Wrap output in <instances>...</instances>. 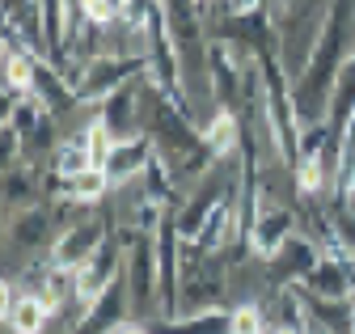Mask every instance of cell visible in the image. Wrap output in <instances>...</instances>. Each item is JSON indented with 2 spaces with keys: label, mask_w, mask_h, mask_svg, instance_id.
<instances>
[{
  "label": "cell",
  "mask_w": 355,
  "mask_h": 334,
  "mask_svg": "<svg viewBox=\"0 0 355 334\" xmlns=\"http://www.w3.org/2000/svg\"><path fill=\"white\" fill-rule=\"evenodd\" d=\"M76 275H80V297H76V301H89V305H94L102 292L119 279V245L106 241L98 254H89V258L76 267Z\"/></svg>",
  "instance_id": "obj_1"
},
{
  "label": "cell",
  "mask_w": 355,
  "mask_h": 334,
  "mask_svg": "<svg viewBox=\"0 0 355 334\" xmlns=\"http://www.w3.org/2000/svg\"><path fill=\"white\" fill-rule=\"evenodd\" d=\"M127 271H131V297L153 305L157 301V237L140 233V245L131 249Z\"/></svg>",
  "instance_id": "obj_2"
},
{
  "label": "cell",
  "mask_w": 355,
  "mask_h": 334,
  "mask_svg": "<svg viewBox=\"0 0 355 334\" xmlns=\"http://www.w3.org/2000/svg\"><path fill=\"white\" fill-rule=\"evenodd\" d=\"M292 237V212H284V207H271V212H262L250 229V245H254V254L262 258H275L279 249L288 245Z\"/></svg>",
  "instance_id": "obj_3"
},
{
  "label": "cell",
  "mask_w": 355,
  "mask_h": 334,
  "mask_svg": "<svg viewBox=\"0 0 355 334\" xmlns=\"http://www.w3.org/2000/svg\"><path fill=\"white\" fill-rule=\"evenodd\" d=\"M102 225H72L60 241H55V263L64 267H80L89 254H98L102 249Z\"/></svg>",
  "instance_id": "obj_4"
},
{
  "label": "cell",
  "mask_w": 355,
  "mask_h": 334,
  "mask_svg": "<svg viewBox=\"0 0 355 334\" xmlns=\"http://www.w3.org/2000/svg\"><path fill=\"white\" fill-rule=\"evenodd\" d=\"M233 225H237V216H233V199H229V195H216V203H211V212L203 216V225H199L195 241L207 249V254H216V249H225V241H229Z\"/></svg>",
  "instance_id": "obj_5"
},
{
  "label": "cell",
  "mask_w": 355,
  "mask_h": 334,
  "mask_svg": "<svg viewBox=\"0 0 355 334\" xmlns=\"http://www.w3.org/2000/svg\"><path fill=\"white\" fill-rule=\"evenodd\" d=\"M153 161V152H148V140H119L114 144V152L106 157V165L102 170L110 174V182H127V178H136V174H144V165Z\"/></svg>",
  "instance_id": "obj_6"
},
{
  "label": "cell",
  "mask_w": 355,
  "mask_h": 334,
  "mask_svg": "<svg viewBox=\"0 0 355 334\" xmlns=\"http://www.w3.org/2000/svg\"><path fill=\"white\" fill-rule=\"evenodd\" d=\"M5 317H9V330H13V334H38L42 326H47L51 309L42 305L38 297H30V292H21V297L5 309Z\"/></svg>",
  "instance_id": "obj_7"
},
{
  "label": "cell",
  "mask_w": 355,
  "mask_h": 334,
  "mask_svg": "<svg viewBox=\"0 0 355 334\" xmlns=\"http://www.w3.org/2000/svg\"><path fill=\"white\" fill-rule=\"evenodd\" d=\"M237 140H241V123H237V114H233V110H220V114L207 123V132H203V148H207L211 157L233 152V148H237Z\"/></svg>",
  "instance_id": "obj_8"
},
{
  "label": "cell",
  "mask_w": 355,
  "mask_h": 334,
  "mask_svg": "<svg viewBox=\"0 0 355 334\" xmlns=\"http://www.w3.org/2000/svg\"><path fill=\"white\" fill-rule=\"evenodd\" d=\"M64 191H68L72 203H98L110 191V174L102 170V165H94V170H85L76 178H64Z\"/></svg>",
  "instance_id": "obj_9"
},
{
  "label": "cell",
  "mask_w": 355,
  "mask_h": 334,
  "mask_svg": "<svg viewBox=\"0 0 355 334\" xmlns=\"http://www.w3.org/2000/svg\"><path fill=\"white\" fill-rule=\"evenodd\" d=\"M153 334H229V313H199L191 322H157Z\"/></svg>",
  "instance_id": "obj_10"
},
{
  "label": "cell",
  "mask_w": 355,
  "mask_h": 334,
  "mask_svg": "<svg viewBox=\"0 0 355 334\" xmlns=\"http://www.w3.org/2000/svg\"><path fill=\"white\" fill-rule=\"evenodd\" d=\"M94 152H89V144L76 136L72 144H64L60 148V157H55V170H60V178H76V174H85V170H94Z\"/></svg>",
  "instance_id": "obj_11"
},
{
  "label": "cell",
  "mask_w": 355,
  "mask_h": 334,
  "mask_svg": "<svg viewBox=\"0 0 355 334\" xmlns=\"http://www.w3.org/2000/svg\"><path fill=\"white\" fill-rule=\"evenodd\" d=\"M322 178H326V161H322V152L296 161V186H300V195H318V191H322Z\"/></svg>",
  "instance_id": "obj_12"
},
{
  "label": "cell",
  "mask_w": 355,
  "mask_h": 334,
  "mask_svg": "<svg viewBox=\"0 0 355 334\" xmlns=\"http://www.w3.org/2000/svg\"><path fill=\"white\" fill-rule=\"evenodd\" d=\"M229 334H262V313H258V305H237L233 313H229Z\"/></svg>",
  "instance_id": "obj_13"
},
{
  "label": "cell",
  "mask_w": 355,
  "mask_h": 334,
  "mask_svg": "<svg viewBox=\"0 0 355 334\" xmlns=\"http://www.w3.org/2000/svg\"><path fill=\"white\" fill-rule=\"evenodd\" d=\"M347 309H351V317H347V326H351V334H355V297L347 301Z\"/></svg>",
  "instance_id": "obj_14"
}]
</instances>
